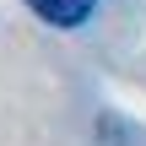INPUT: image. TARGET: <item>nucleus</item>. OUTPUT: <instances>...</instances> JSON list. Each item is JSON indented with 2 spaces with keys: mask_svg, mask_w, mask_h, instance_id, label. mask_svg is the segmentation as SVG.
Returning a JSON list of instances; mask_svg holds the SVG:
<instances>
[{
  "mask_svg": "<svg viewBox=\"0 0 146 146\" xmlns=\"http://www.w3.org/2000/svg\"><path fill=\"white\" fill-rule=\"evenodd\" d=\"M27 11L43 16L49 27H87L92 11H98V0H27Z\"/></svg>",
  "mask_w": 146,
  "mask_h": 146,
  "instance_id": "obj_1",
  "label": "nucleus"
}]
</instances>
